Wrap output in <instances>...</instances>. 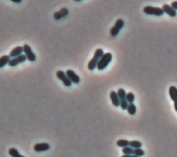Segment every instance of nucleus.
Masks as SVG:
<instances>
[{
  "label": "nucleus",
  "instance_id": "15",
  "mask_svg": "<svg viewBox=\"0 0 177 157\" xmlns=\"http://www.w3.org/2000/svg\"><path fill=\"white\" fill-rule=\"evenodd\" d=\"M169 94L170 98L174 102L177 101V87L175 86H170L169 88Z\"/></svg>",
  "mask_w": 177,
  "mask_h": 157
},
{
  "label": "nucleus",
  "instance_id": "11",
  "mask_svg": "<svg viewBox=\"0 0 177 157\" xmlns=\"http://www.w3.org/2000/svg\"><path fill=\"white\" fill-rule=\"evenodd\" d=\"M69 14V10L66 8H62L59 11L55 12L53 14V18L56 20H60L61 19L65 17Z\"/></svg>",
  "mask_w": 177,
  "mask_h": 157
},
{
  "label": "nucleus",
  "instance_id": "27",
  "mask_svg": "<svg viewBox=\"0 0 177 157\" xmlns=\"http://www.w3.org/2000/svg\"><path fill=\"white\" fill-rule=\"evenodd\" d=\"M121 157H138V156H135L134 155H123Z\"/></svg>",
  "mask_w": 177,
  "mask_h": 157
},
{
  "label": "nucleus",
  "instance_id": "7",
  "mask_svg": "<svg viewBox=\"0 0 177 157\" xmlns=\"http://www.w3.org/2000/svg\"><path fill=\"white\" fill-rule=\"evenodd\" d=\"M56 76L59 80H60L65 86H68V87L71 86V81L69 79L67 76L66 75V73L63 71H62V70H59V71L56 72Z\"/></svg>",
  "mask_w": 177,
  "mask_h": 157
},
{
  "label": "nucleus",
  "instance_id": "20",
  "mask_svg": "<svg viewBox=\"0 0 177 157\" xmlns=\"http://www.w3.org/2000/svg\"><path fill=\"white\" fill-rule=\"evenodd\" d=\"M127 110L129 114L133 116V115H135L136 113V105L134 103L129 104Z\"/></svg>",
  "mask_w": 177,
  "mask_h": 157
},
{
  "label": "nucleus",
  "instance_id": "26",
  "mask_svg": "<svg viewBox=\"0 0 177 157\" xmlns=\"http://www.w3.org/2000/svg\"><path fill=\"white\" fill-rule=\"evenodd\" d=\"M174 107H175V111L177 112V101L174 102Z\"/></svg>",
  "mask_w": 177,
  "mask_h": 157
},
{
  "label": "nucleus",
  "instance_id": "17",
  "mask_svg": "<svg viewBox=\"0 0 177 157\" xmlns=\"http://www.w3.org/2000/svg\"><path fill=\"white\" fill-rule=\"evenodd\" d=\"M8 154L12 157H25L21 155L18 150L16 148H15V147H11L8 150Z\"/></svg>",
  "mask_w": 177,
  "mask_h": 157
},
{
  "label": "nucleus",
  "instance_id": "10",
  "mask_svg": "<svg viewBox=\"0 0 177 157\" xmlns=\"http://www.w3.org/2000/svg\"><path fill=\"white\" fill-rule=\"evenodd\" d=\"M33 149L37 152H46L48 151L50 149V145L49 143H37L34 145Z\"/></svg>",
  "mask_w": 177,
  "mask_h": 157
},
{
  "label": "nucleus",
  "instance_id": "2",
  "mask_svg": "<svg viewBox=\"0 0 177 157\" xmlns=\"http://www.w3.org/2000/svg\"><path fill=\"white\" fill-rule=\"evenodd\" d=\"M112 60V54L111 53H106L103 55L99 60L97 65V69L102 71L107 68V66L109 65V63Z\"/></svg>",
  "mask_w": 177,
  "mask_h": 157
},
{
  "label": "nucleus",
  "instance_id": "9",
  "mask_svg": "<svg viewBox=\"0 0 177 157\" xmlns=\"http://www.w3.org/2000/svg\"><path fill=\"white\" fill-rule=\"evenodd\" d=\"M26 57L25 56V55H22L16 57H14V58L11 59L10 62L8 63V65L11 66V67H14V66H16L17 65H20L21 63H23L25 61H26Z\"/></svg>",
  "mask_w": 177,
  "mask_h": 157
},
{
  "label": "nucleus",
  "instance_id": "13",
  "mask_svg": "<svg viewBox=\"0 0 177 157\" xmlns=\"http://www.w3.org/2000/svg\"><path fill=\"white\" fill-rule=\"evenodd\" d=\"M109 97L113 105L116 107H120V105H121V101H120V99L118 98V94L115 91H112L110 92Z\"/></svg>",
  "mask_w": 177,
  "mask_h": 157
},
{
  "label": "nucleus",
  "instance_id": "16",
  "mask_svg": "<svg viewBox=\"0 0 177 157\" xmlns=\"http://www.w3.org/2000/svg\"><path fill=\"white\" fill-rule=\"evenodd\" d=\"M11 60V57L8 55L3 56L0 57V69L8 65Z\"/></svg>",
  "mask_w": 177,
  "mask_h": 157
},
{
  "label": "nucleus",
  "instance_id": "25",
  "mask_svg": "<svg viewBox=\"0 0 177 157\" xmlns=\"http://www.w3.org/2000/svg\"><path fill=\"white\" fill-rule=\"evenodd\" d=\"M12 2L15 3V4H20L22 2V0H12Z\"/></svg>",
  "mask_w": 177,
  "mask_h": 157
},
{
  "label": "nucleus",
  "instance_id": "1",
  "mask_svg": "<svg viewBox=\"0 0 177 157\" xmlns=\"http://www.w3.org/2000/svg\"><path fill=\"white\" fill-rule=\"evenodd\" d=\"M104 54H105V53H104V51L102 49H96L94 53L93 57L88 64V69L91 70V71H93V70L97 68L98 63L99 60L103 56Z\"/></svg>",
  "mask_w": 177,
  "mask_h": 157
},
{
  "label": "nucleus",
  "instance_id": "21",
  "mask_svg": "<svg viewBox=\"0 0 177 157\" xmlns=\"http://www.w3.org/2000/svg\"><path fill=\"white\" fill-rule=\"evenodd\" d=\"M126 100L128 102L129 104L134 103V101L135 100V96L132 92H129L126 95Z\"/></svg>",
  "mask_w": 177,
  "mask_h": 157
},
{
  "label": "nucleus",
  "instance_id": "12",
  "mask_svg": "<svg viewBox=\"0 0 177 157\" xmlns=\"http://www.w3.org/2000/svg\"><path fill=\"white\" fill-rule=\"evenodd\" d=\"M162 9L164 13H166L172 17H175L177 15V12L175 11L171 6L168 4H163L162 6Z\"/></svg>",
  "mask_w": 177,
  "mask_h": 157
},
{
  "label": "nucleus",
  "instance_id": "24",
  "mask_svg": "<svg viewBox=\"0 0 177 157\" xmlns=\"http://www.w3.org/2000/svg\"><path fill=\"white\" fill-rule=\"evenodd\" d=\"M171 6L175 11H177V1L172 2L171 4Z\"/></svg>",
  "mask_w": 177,
  "mask_h": 157
},
{
  "label": "nucleus",
  "instance_id": "18",
  "mask_svg": "<svg viewBox=\"0 0 177 157\" xmlns=\"http://www.w3.org/2000/svg\"><path fill=\"white\" fill-rule=\"evenodd\" d=\"M129 146L133 149H138L141 148L143 146V144H142L141 142L138 141V140H132V141H129Z\"/></svg>",
  "mask_w": 177,
  "mask_h": 157
},
{
  "label": "nucleus",
  "instance_id": "23",
  "mask_svg": "<svg viewBox=\"0 0 177 157\" xmlns=\"http://www.w3.org/2000/svg\"><path fill=\"white\" fill-rule=\"evenodd\" d=\"M133 155L138 157L143 156L145 155V152H144V150H142L141 148L134 149V154H133Z\"/></svg>",
  "mask_w": 177,
  "mask_h": 157
},
{
  "label": "nucleus",
  "instance_id": "4",
  "mask_svg": "<svg viewBox=\"0 0 177 157\" xmlns=\"http://www.w3.org/2000/svg\"><path fill=\"white\" fill-rule=\"evenodd\" d=\"M125 26V22L122 19H118L117 20L115 24L113 25V27L110 29V34L111 36L113 37H116L118 35L120 31L122 28L124 27Z\"/></svg>",
  "mask_w": 177,
  "mask_h": 157
},
{
  "label": "nucleus",
  "instance_id": "5",
  "mask_svg": "<svg viewBox=\"0 0 177 157\" xmlns=\"http://www.w3.org/2000/svg\"><path fill=\"white\" fill-rule=\"evenodd\" d=\"M143 12L146 15H156V16H161L164 14L162 8H157L153 7L151 6H146L143 9Z\"/></svg>",
  "mask_w": 177,
  "mask_h": 157
},
{
  "label": "nucleus",
  "instance_id": "19",
  "mask_svg": "<svg viewBox=\"0 0 177 157\" xmlns=\"http://www.w3.org/2000/svg\"><path fill=\"white\" fill-rule=\"evenodd\" d=\"M116 144L118 147L124 148V147H128L129 145V141L125 139H120L118 140V141H117Z\"/></svg>",
  "mask_w": 177,
  "mask_h": 157
},
{
  "label": "nucleus",
  "instance_id": "3",
  "mask_svg": "<svg viewBox=\"0 0 177 157\" xmlns=\"http://www.w3.org/2000/svg\"><path fill=\"white\" fill-rule=\"evenodd\" d=\"M117 94H118L120 101H121L120 107H121L122 110H127L129 105L128 102L127 101V100H126V95H127V93H126L124 89L120 88L118 89V91H117Z\"/></svg>",
  "mask_w": 177,
  "mask_h": 157
},
{
  "label": "nucleus",
  "instance_id": "8",
  "mask_svg": "<svg viewBox=\"0 0 177 157\" xmlns=\"http://www.w3.org/2000/svg\"><path fill=\"white\" fill-rule=\"evenodd\" d=\"M66 75L67 76L69 79L70 80L72 83L74 84H78L80 82V78L78 74H76L73 70L67 69L66 71Z\"/></svg>",
  "mask_w": 177,
  "mask_h": 157
},
{
  "label": "nucleus",
  "instance_id": "14",
  "mask_svg": "<svg viewBox=\"0 0 177 157\" xmlns=\"http://www.w3.org/2000/svg\"><path fill=\"white\" fill-rule=\"evenodd\" d=\"M23 52H24L23 47L17 46L14 48L13 49L11 50L10 54H9V56L11 57H12V58H14V57H16L22 55V53Z\"/></svg>",
  "mask_w": 177,
  "mask_h": 157
},
{
  "label": "nucleus",
  "instance_id": "6",
  "mask_svg": "<svg viewBox=\"0 0 177 157\" xmlns=\"http://www.w3.org/2000/svg\"><path fill=\"white\" fill-rule=\"evenodd\" d=\"M24 49V53L25 56L26 57V59L29 61V62H35L36 60V54L33 53L31 47L28 44H24L23 46Z\"/></svg>",
  "mask_w": 177,
  "mask_h": 157
},
{
  "label": "nucleus",
  "instance_id": "22",
  "mask_svg": "<svg viewBox=\"0 0 177 157\" xmlns=\"http://www.w3.org/2000/svg\"><path fill=\"white\" fill-rule=\"evenodd\" d=\"M122 152L124 154V155H132L134 154V149L128 146L122 148Z\"/></svg>",
  "mask_w": 177,
  "mask_h": 157
}]
</instances>
